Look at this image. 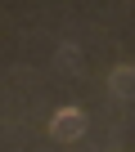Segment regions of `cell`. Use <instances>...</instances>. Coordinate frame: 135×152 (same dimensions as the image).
I'll use <instances>...</instances> for the list:
<instances>
[{
    "label": "cell",
    "mask_w": 135,
    "mask_h": 152,
    "mask_svg": "<svg viewBox=\"0 0 135 152\" xmlns=\"http://www.w3.org/2000/svg\"><path fill=\"white\" fill-rule=\"evenodd\" d=\"M113 90H117L122 99L135 94V72H131V67H117V72H113Z\"/></svg>",
    "instance_id": "obj_2"
},
{
    "label": "cell",
    "mask_w": 135,
    "mask_h": 152,
    "mask_svg": "<svg viewBox=\"0 0 135 152\" xmlns=\"http://www.w3.org/2000/svg\"><path fill=\"white\" fill-rule=\"evenodd\" d=\"M50 134H54V139H81V134H86V116L68 107V112H59V116H54Z\"/></svg>",
    "instance_id": "obj_1"
}]
</instances>
